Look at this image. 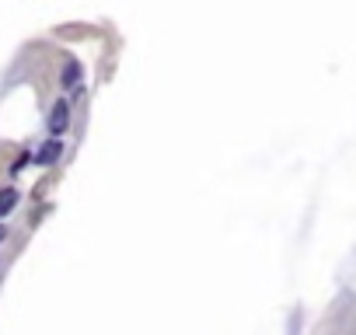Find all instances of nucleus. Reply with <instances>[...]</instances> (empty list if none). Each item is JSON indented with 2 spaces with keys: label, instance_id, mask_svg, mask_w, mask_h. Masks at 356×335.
<instances>
[{
  "label": "nucleus",
  "instance_id": "nucleus-1",
  "mask_svg": "<svg viewBox=\"0 0 356 335\" xmlns=\"http://www.w3.org/2000/svg\"><path fill=\"white\" fill-rule=\"evenodd\" d=\"M46 122H49V133L60 136V133L67 129V122H70V105H67V101H56V105L49 108V119H46Z\"/></svg>",
  "mask_w": 356,
  "mask_h": 335
},
{
  "label": "nucleus",
  "instance_id": "nucleus-2",
  "mask_svg": "<svg viewBox=\"0 0 356 335\" xmlns=\"http://www.w3.org/2000/svg\"><path fill=\"white\" fill-rule=\"evenodd\" d=\"M60 81H63V88H67V91H81V63H77V60H70V63L63 67V77H60Z\"/></svg>",
  "mask_w": 356,
  "mask_h": 335
},
{
  "label": "nucleus",
  "instance_id": "nucleus-3",
  "mask_svg": "<svg viewBox=\"0 0 356 335\" xmlns=\"http://www.w3.org/2000/svg\"><path fill=\"white\" fill-rule=\"evenodd\" d=\"M60 154H63V140H56V136H53V140H46V147L35 154V161H39V164H53Z\"/></svg>",
  "mask_w": 356,
  "mask_h": 335
},
{
  "label": "nucleus",
  "instance_id": "nucleus-4",
  "mask_svg": "<svg viewBox=\"0 0 356 335\" xmlns=\"http://www.w3.org/2000/svg\"><path fill=\"white\" fill-rule=\"evenodd\" d=\"M18 206V189H4L0 193V217H8Z\"/></svg>",
  "mask_w": 356,
  "mask_h": 335
},
{
  "label": "nucleus",
  "instance_id": "nucleus-5",
  "mask_svg": "<svg viewBox=\"0 0 356 335\" xmlns=\"http://www.w3.org/2000/svg\"><path fill=\"white\" fill-rule=\"evenodd\" d=\"M29 161H32L29 154H25V157H18V161L11 164V172H15V175H18V172H25V164H29Z\"/></svg>",
  "mask_w": 356,
  "mask_h": 335
},
{
  "label": "nucleus",
  "instance_id": "nucleus-6",
  "mask_svg": "<svg viewBox=\"0 0 356 335\" xmlns=\"http://www.w3.org/2000/svg\"><path fill=\"white\" fill-rule=\"evenodd\" d=\"M4 238H8V227H4V224H0V241H4Z\"/></svg>",
  "mask_w": 356,
  "mask_h": 335
}]
</instances>
